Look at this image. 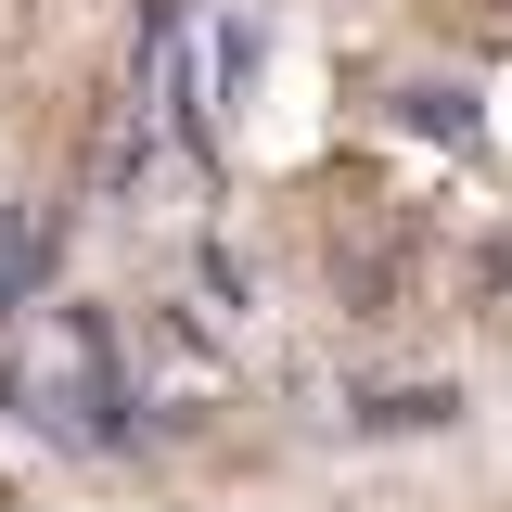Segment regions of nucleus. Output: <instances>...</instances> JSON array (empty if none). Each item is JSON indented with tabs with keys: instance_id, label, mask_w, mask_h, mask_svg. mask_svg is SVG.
Returning <instances> with one entry per match:
<instances>
[{
	"instance_id": "f257e3e1",
	"label": "nucleus",
	"mask_w": 512,
	"mask_h": 512,
	"mask_svg": "<svg viewBox=\"0 0 512 512\" xmlns=\"http://www.w3.org/2000/svg\"><path fill=\"white\" fill-rule=\"evenodd\" d=\"M0 410L39 423V436H64V448H128L141 397H128L116 320L77 308V295H39V308L0 333Z\"/></svg>"
},
{
	"instance_id": "f03ea898",
	"label": "nucleus",
	"mask_w": 512,
	"mask_h": 512,
	"mask_svg": "<svg viewBox=\"0 0 512 512\" xmlns=\"http://www.w3.org/2000/svg\"><path fill=\"white\" fill-rule=\"evenodd\" d=\"M52 256H64V205H26L13 231H0V333L39 308V282H52Z\"/></svg>"
},
{
	"instance_id": "7ed1b4c3",
	"label": "nucleus",
	"mask_w": 512,
	"mask_h": 512,
	"mask_svg": "<svg viewBox=\"0 0 512 512\" xmlns=\"http://www.w3.org/2000/svg\"><path fill=\"white\" fill-rule=\"evenodd\" d=\"M205 77H218V90H244V77H256V26H244V13L218 26V52H205Z\"/></svg>"
}]
</instances>
